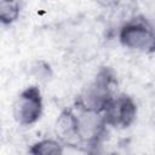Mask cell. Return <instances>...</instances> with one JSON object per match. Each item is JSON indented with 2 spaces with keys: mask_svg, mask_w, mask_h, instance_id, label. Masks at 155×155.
Instances as JSON below:
<instances>
[{
  "mask_svg": "<svg viewBox=\"0 0 155 155\" xmlns=\"http://www.w3.org/2000/svg\"><path fill=\"white\" fill-rule=\"evenodd\" d=\"M78 139L79 145L96 147L107 134V125L102 114L78 109Z\"/></svg>",
  "mask_w": 155,
  "mask_h": 155,
  "instance_id": "5b68a950",
  "label": "cell"
},
{
  "mask_svg": "<svg viewBox=\"0 0 155 155\" xmlns=\"http://www.w3.org/2000/svg\"><path fill=\"white\" fill-rule=\"evenodd\" d=\"M63 144L54 139H41L34 143L29 153L34 155H48V154H63Z\"/></svg>",
  "mask_w": 155,
  "mask_h": 155,
  "instance_id": "52a82bcc",
  "label": "cell"
},
{
  "mask_svg": "<svg viewBox=\"0 0 155 155\" xmlns=\"http://www.w3.org/2000/svg\"><path fill=\"white\" fill-rule=\"evenodd\" d=\"M5 1H18V0H5Z\"/></svg>",
  "mask_w": 155,
  "mask_h": 155,
  "instance_id": "30bf717a",
  "label": "cell"
},
{
  "mask_svg": "<svg viewBox=\"0 0 155 155\" xmlns=\"http://www.w3.org/2000/svg\"><path fill=\"white\" fill-rule=\"evenodd\" d=\"M96 4H98L99 6L102 7H105V8H113V7H116L121 0H93Z\"/></svg>",
  "mask_w": 155,
  "mask_h": 155,
  "instance_id": "9c48e42d",
  "label": "cell"
},
{
  "mask_svg": "<svg viewBox=\"0 0 155 155\" xmlns=\"http://www.w3.org/2000/svg\"><path fill=\"white\" fill-rule=\"evenodd\" d=\"M119 41L128 50L151 53L155 47L153 24L144 16H136L122 24L119 31Z\"/></svg>",
  "mask_w": 155,
  "mask_h": 155,
  "instance_id": "7a4b0ae2",
  "label": "cell"
},
{
  "mask_svg": "<svg viewBox=\"0 0 155 155\" xmlns=\"http://www.w3.org/2000/svg\"><path fill=\"white\" fill-rule=\"evenodd\" d=\"M101 114L107 126L119 130L128 128L137 117V104L128 94H115Z\"/></svg>",
  "mask_w": 155,
  "mask_h": 155,
  "instance_id": "277c9868",
  "label": "cell"
},
{
  "mask_svg": "<svg viewBox=\"0 0 155 155\" xmlns=\"http://www.w3.org/2000/svg\"><path fill=\"white\" fill-rule=\"evenodd\" d=\"M116 85L117 81L114 70L109 67H102L94 79L78 96L75 102L76 108L101 114L115 96Z\"/></svg>",
  "mask_w": 155,
  "mask_h": 155,
  "instance_id": "6da1fadb",
  "label": "cell"
},
{
  "mask_svg": "<svg viewBox=\"0 0 155 155\" xmlns=\"http://www.w3.org/2000/svg\"><path fill=\"white\" fill-rule=\"evenodd\" d=\"M44 102L41 91L38 86L25 87L13 103V117L22 126H31L38 122L42 115Z\"/></svg>",
  "mask_w": 155,
  "mask_h": 155,
  "instance_id": "3957f363",
  "label": "cell"
},
{
  "mask_svg": "<svg viewBox=\"0 0 155 155\" xmlns=\"http://www.w3.org/2000/svg\"><path fill=\"white\" fill-rule=\"evenodd\" d=\"M21 13V7L18 1H5L0 0V23L4 25H10L15 23Z\"/></svg>",
  "mask_w": 155,
  "mask_h": 155,
  "instance_id": "ba28073f",
  "label": "cell"
},
{
  "mask_svg": "<svg viewBox=\"0 0 155 155\" xmlns=\"http://www.w3.org/2000/svg\"><path fill=\"white\" fill-rule=\"evenodd\" d=\"M54 131L59 142L63 145L65 144V145L79 147L78 119H76V113H74L71 108H67L61 111L56 121Z\"/></svg>",
  "mask_w": 155,
  "mask_h": 155,
  "instance_id": "8992f818",
  "label": "cell"
}]
</instances>
